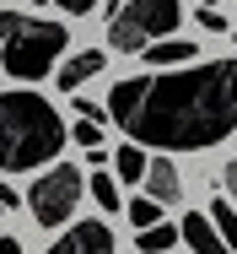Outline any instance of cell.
Here are the masks:
<instances>
[{
  "instance_id": "cell-1",
  "label": "cell",
  "mask_w": 237,
  "mask_h": 254,
  "mask_svg": "<svg viewBox=\"0 0 237 254\" xmlns=\"http://www.w3.org/2000/svg\"><path fill=\"white\" fill-rule=\"evenodd\" d=\"M102 108L135 146H156L162 157L205 152L237 130V54L189 70L130 76L102 98Z\"/></svg>"
},
{
  "instance_id": "cell-2",
  "label": "cell",
  "mask_w": 237,
  "mask_h": 254,
  "mask_svg": "<svg viewBox=\"0 0 237 254\" xmlns=\"http://www.w3.org/2000/svg\"><path fill=\"white\" fill-rule=\"evenodd\" d=\"M65 152V119L38 92H0V173H33Z\"/></svg>"
},
{
  "instance_id": "cell-3",
  "label": "cell",
  "mask_w": 237,
  "mask_h": 254,
  "mask_svg": "<svg viewBox=\"0 0 237 254\" xmlns=\"http://www.w3.org/2000/svg\"><path fill=\"white\" fill-rule=\"evenodd\" d=\"M70 33L65 22H44L27 11H0V65L16 81H44L54 70V60L65 54Z\"/></svg>"
},
{
  "instance_id": "cell-4",
  "label": "cell",
  "mask_w": 237,
  "mask_h": 254,
  "mask_svg": "<svg viewBox=\"0 0 237 254\" xmlns=\"http://www.w3.org/2000/svg\"><path fill=\"white\" fill-rule=\"evenodd\" d=\"M178 22H184V5L178 0H124V5H113L108 44L119 54H145L151 44L173 38Z\"/></svg>"
},
{
  "instance_id": "cell-5",
  "label": "cell",
  "mask_w": 237,
  "mask_h": 254,
  "mask_svg": "<svg viewBox=\"0 0 237 254\" xmlns=\"http://www.w3.org/2000/svg\"><path fill=\"white\" fill-rule=\"evenodd\" d=\"M87 195V179L76 173V162H54L44 179H33L27 205H33V222L38 227H65L76 216V200Z\"/></svg>"
},
{
  "instance_id": "cell-6",
  "label": "cell",
  "mask_w": 237,
  "mask_h": 254,
  "mask_svg": "<svg viewBox=\"0 0 237 254\" xmlns=\"http://www.w3.org/2000/svg\"><path fill=\"white\" fill-rule=\"evenodd\" d=\"M44 254H113V233L102 222H76L70 233H59Z\"/></svg>"
},
{
  "instance_id": "cell-7",
  "label": "cell",
  "mask_w": 237,
  "mask_h": 254,
  "mask_svg": "<svg viewBox=\"0 0 237 254\" xmlns=\"http://www.w3.org/2000/svg\"><path fill=\"white\" fill-rule=\"evenodd\" d=\"M145 200H156V205L184 200V179H178L173 157H151V168H145Z\"/></svg>"
},
{
  "instance_id": "cell-8",
  "label": "cell",
  "mask_w": 237,
  "mask_h": 254,
  "mask_svg": "<svg viewBox=\"0 0 237 254\" xmlns=\"http://www.w3.org/2000/svg\"><path fill=\"white\" fill-rule=\"evenodd\" d=\"M178 238H184L194 254H232L227 244H221V233H216V222H210L205 211H184V222H178Z\"/></svg>"
},
{
  "instance_id": "cell-9",
  "label": "cell",
  "mask_w": 237,
  "mask_h": 254,
  "mask_svg": "<svg viewBox=\"0 0 237 254\" xmlns=\"http://www.w3.org/2000/svg\"><path fill=\"white\" fill-rule=\"evenodd\" d=\"M102 65H108V60H102V49H81L76 60H65V65H59V92H76L81 81H92Z\"/></svg>"
},
{
  "instance_id": "cell-10",
  "label": "cell",
  "mask_w": 237,
  "mask_h": 254,
  "mask_svg": "<svg viewBox=\"0 0 237 254\" xmlns=\"http://www.w3.org/2000/svg\"><path fill=\"white\" fill-rule=\"evenodd\" d=\"M173 244H178V227H173V222H156V227L135 233V249H141V254H167Z\"/></svg>"
},
{
  "instance_id": "cell-11",
  "label": "cell",
  "mask_w": 237,
  "mask_h": 254,
  "mask_svg": "<svg viewBox=\"0 0 237 254\" xmlns=\"http://www.w3.org/2000/svg\"><path fill=\"white\" fill-rule=\"evenodd\" d=\"M210 222H216V233H221V244L237 254V211H232V200H210V211H205Z\"/></svg>"
},
{
  "instance_id": "cell-12",
  "label": "cell",
  "mask_w": 237,
  "mask_h": 254,
  "mask_svg": "<svg viewBox=\"0 0 237 254\" xmlns=\"http://www.w3.org/2000/svg\"><path fill=\"white\" fill-rule=\"evenodd\" d=\"M145 60H151V65H178V60H194V44H184V38H162V44L145 49Z\"/></svg>"
},
{
  "instance_id": "cell-13",
  "label": "cell",
  "mask_w": 237,
  "mask_h": 254,
  "mask_svg": "<svg viewBox=\"0 0 237 254\" xmlns=\"http://www.w3.org/2000/svg\"><path fill=\"white\" fill-rule=\"evenodd\" d=\"M145 168H151V162H145L141 146H119V179H124V184H145Z\"/></svg>"
},
{
  "instance_id": "cell-14",
  "label": "cell",
  "mask_w": 237,
  "mask_h": 254,
  "mask_svg": "<svg viewBox=\"0 0 237 254\" xmlns=\"http://www.w3.org/2000/svg\"><path fill=\"white\" fill-rule=\"evenodd\" d=\"M87 195H92L102 211H119V179H113V173H97L92 184H87Z\"/></svg>"
},
{
  "instance_id": "cell-15",
  "label": "cell",
  "mask_w": 237,
  "mask_h": 254,
  "mask_svg": "<svg viewBox=\"0 0 237 254\" xmlns=\"http://www.w3.org/2000/svg\"><path fill=\"white\" fill-rule=\"evenodd\" d=\"M124 211H130V222H135L141 233H145V227H156V222H162V205H156V200H145V195H141V200H130Z\"/></svg>"
},
{
  "instance_id": "cell-16",
  "label": "cell",
  "mask_w": 237,
  "mask_h": 254,
  "mask_svg": "<svg viewBox=\"0 0 237 254\" xmlns=\"http://www.w3.org/2000/svg\"><path fill=\"white\" fill-rule=\"evenodd\" d=\"M76 146H87V152H102V125L81 119V125H76Z\"/></svg>"
},
{
  "instance_id": "cell-17",
  "label": "cell",
  "mask_w": 237,
  "mask_h": 254,
  "mask_svg": "<svg viewBox=\"0 0 237 254\" xmlns=\"http://www.w3.org/2000/svg\"><path fill=\"white\" fill-rule=\"evenodd\" d=\"M199 22H205V33H227V27H232L221 11H205V5H199Z\"/></svg>"
},
{
  "instance_id": "cell-18",
  "label": "cell",
  "mask_w": 237,
  "mask_h": 254,
  "mask_svg": "<svg viewBox=\"0 0 237 254\" xmlns=\"http://www.w3.org/2000/svg\"><path fill=\"white\" fill-rule=\"evenodd\" d=\"M54 5H59L65 16H87V11H92V5H97V0H54Z\"/></svg>"
},
{
  "instance_id": "cell-19",
  "label": "cell",
  "mask_w": 237,
  "mask_h": 254,
  "mask_svg": "<svg viewBox=\"0 0 237 254\" xmlns=\"http://www.w3.org/2000/svg\"><path fill=\"white\" fill-rule=\"evenodd\" d=\"M221 184H227V195H232V200H237V157H232V162H227V168H221Z\"/></svg>"
},
{
  "instance_id": "cell-20",
  "label": "cell",
  "mask_w": 237,
  "mask_h": 254,
  "mask_svg": "<svg viewBox=\"0 0 237 254\" xmlns=\"http://www.w3.org/2000/svg\"><path fill=\"white\" fill-rule=\"evenodd\" d=\"M16 205H22V190H5L0 184V211H16Z\"/></svg>"
},
{
  "instance_id": "cell-21",
  "label": "cell",
  "mask_w": 237,
  "mask_h": 254,
  "mask_svg": "<svg viewBox=\"0 0 237 254\" xmlns=\"http://www.w3.org/2000/svg\"><path fill=\"white\" fill-rule=\"evenodd\" d=\"M0 254H22V244L16 238H0Z\"/></svg>"
},
{
  "instance_id": "cell-22",
  "label": "cell",
  "mask_w": 237,
  "mask_h": 254,
  "mask_svg": "<svg viewBox=\"0 0 237 254\" xmlns=\"http://www.w3.org/2000/svg\"><path fill=\"white\" fill-rule=\"evenodd\" d=\"M199 5H205V11H216V0H199Z\"/></svg>"
}]
</instances>
